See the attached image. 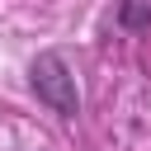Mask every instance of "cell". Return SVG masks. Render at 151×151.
Returning <instances> with one entry per match:
<instances>
[{"mask_svg": "<svg viewBox=\"0 0 151 151\" xmlns=\"http://www.w3.org/2000/svg\"><path fill=\"white\" fill-rule=\"evenodd\" d=\"M28 80H33V94L57 113V118H76L80 113V90H76V71L61 52H38L33 66H28Z\"/></svg>", "mask_w": 151, "mask_h": 151, "instance_id": "cell-1", "label": "cell"}, {"mask_svg": "<svg viewBox=\"0 0 151 151\" xmlns=\"http://www.w3.org/2000/svg\"><path fill=\"white\" fill-rule=\"evenodd\" d=\"M118 24L132 28V33L151 28V0H123V5H118Z\"/></svg>", "mask_w": 151, "mask_h": 151, "instance_id": "cell-2", "label": "cell"}]
</instances>
